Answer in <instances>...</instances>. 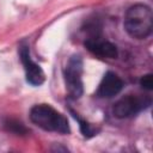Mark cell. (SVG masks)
<instances>
[{"label": "cell", "mask_w": 153, "mask_h": 153, "mask_svg": "<svg viewBox=\"0 0 153 153\" xmlns=\"http://www.w3.org/2000/svg\"><path fill=\"white\" fill-rule=\"evenodd\" d=\"M123 86H124L123 80L115 72L108 71L103 75L94 94L98 98L110 99V98H114L115 96H117L123 90Z\"/></svg>", "instance_id": "52a82bcc"}, {"label": "cell", "mask_w": 153, "mask_h": 153, "mask_svg": "<svg viewBox=\"0 0 153 153\" xmlns=\"http://www.w3.org/2000/svg\"><path fill=\"white\" fill-rule=\"evenodd\" d=\"M82 72H84L82 57L79 54H73L68 59L63 68V80H65L66 90L72 99H79L84 93Z\"/></svg>", "instance_id": "3957f363"}, {"label": "cell", "mask_w": 153, "mask_h": 153, "mask_svg": "<svg viewBox=\"0 0 153 153\" xmlns=\"http://www.w3.org/2000/svg\"><path fill=\"white\" fill-rule=\"evenodd\" d=\"M140 85L143 90L146 91H151L153 88V78H152V74L148 73V74H145L140 78Z\"/></svg>", "instance_id": "30bf717a"}, {"label": "cell", "mask_w": 153, "mask_h": 153, "mask_svg": "<svg viewBox=\"0 0 153 153\" xmlns=\"http://www.w3.org/2000/svg\"><path fill=\"white\" fill-rule=\"evenodd\" d=\"M84 45L91 54L100 59H116L118 56V50L116 45L102 38L100 35L88 36L84 41Z\"/></svg>", "instance_id": "8992f818"}, {"label": "cell", "mask_w": 153, "mask_h": 153, "mask_svg": "<svg viewBox=\"0 0 153 153\" xmlns=\"http://www.w3.org/2000/svg\"><path fill=\"white\" fill-rule=\"evenodd\" d=\"M123 26L131 38L145 39L149 37L153 30L152 8L142 2L131 5L124 13Z\"/></svg>", "instance_id": "6da1fadb"}, {"label": "cell", "mask_w": 153, "mask_h": 153, "mask_svg": "<svg viewBox=\"0 0 153 153\" xmlns=\"http://www.w3.org/2000/svg\"><path fill=\"white\" fill-rule=\"evenodd\" d=\"M152 104V99L148 96L127 94L120 98L112 106V114L120 120L131 118L140 112L147 110Z\"/></svg>", "instance_id": "277c9868"}, {"label": "cell", "mask_w": 153, "mask_h": 153, "mask_svg": "<svg viewBox=\"0 0 153 153\" xmlns=\"http://www.w3.org/2000/svg\"><path fill=\"white\" fill-rule=\"evenodd\" d=\"M69 112H71V115L73 116V118L79 123L80 133H81V135H82L85 139H91V137L98 135V133L100 131V129H99L98 127H96V126H93L92 123H90L88 121L81 118V117L79 116V114H76V112H75L73 109H71V108H69Z\"/></svg>", "instance_id": "ba28073f"}, {"label": "cell", "mask_w": 153, "mask_h": 153, "mask_svg": "<svg viewBox=\"0 0 153 153\" xmlns=\"http://www.w3.org/2000/svg\"><path fill=\"white\" fill-rule=\"evenodd\" d=\"M18 54H19L22 65L24 67L26 82L32 86H41L45 81V74H44L42 67L32 60L31 53H30V45L25 41H23L19 44Z\"/></svg>", "instance_id": "5b68a950"}, {"label": "cell", "mask_w": 153, "mask_h": 153, "mask_svg": "<svg viewBox=\"0 0 153 153\" xmlns=\"http://www.w3.org/2000/svg\"><path fill=\"white\" fill-rule=\"evenodd\" d=\"M4 127L7 131H11L16 135H26L29 133V129L19 121L14 120V118H7L4 122Z\"/></svg>", "instance_id": "9c48e42d"}, {"label": "cell", "mask_w": 153, "mask_h": 153, "mask_svg": "<svg viewBox=\"0 0 153 153\" xmlns=\"http://www.w3.org/2000/svg\"><path fill=\"white\" fill-rule=\"evenodd\" d=\"M30 121L43 129L44 131L57 133L61 135H68L71 133V127L67 117L53 108L50 104L41 103L36 104L30 109L29 114Z\"/></svg>", "instance_id": "7a4b0ae2"}]
</instances>
